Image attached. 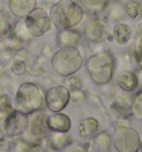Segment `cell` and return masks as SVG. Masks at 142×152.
<instances>
[{
	"mask_svg": "<svg viewBox=\"0 0 142 152\" xmlns=\"http://www.w3.org/2000/svg\"><path fill=\"white\" fill-rule=\"evenodd\" d=\"M51 23L58 29H73L83 20V7L75 0H59L49 12Z\"/></svg>",
	"mask_w": 142,
	"mask_h": 152,
	"instance_id": "6da1fadb",
	"label": "cell"
},
{
	"mask_svg": "<svg viewBox=\"0 0 142 152\" xmlns=\"http://www.w3.org/2000/svg\"><path fill=\"white\" fill-rule=\"evenodd\" d=\"M83 64L82 56L77 47H62L56 51L51 58V67L61 77L75 75Z\"/></svg>",
	"mask_w": 142,
	"mask_h": 152,
	"instance_id": "7a4b0ae2",
	"label": "cell"
},
{
	"mask_svg": "<svg viewBox=\"0 0 142 152\" xmlns=\"http://www.w3.org/2000/svg\"><path fill=\"white\" fill-rule=\"evenodd\" d=\"M87 70L96 85H107L114 72V58L108 51L92 55L87 61Z\"/></svg>",
	"mask_w": 142,
	"mask_h": 152,
	"instance_id": "3957f363",
	"label": "cell"
},
{
	"mask_svg": "<svg viewBox=\"0 0 142 152\" xmlns=\"http://www.w3.org/2000/svg\"><path fill=\"white\" fill-rule=\"evenodd\" d=\"M16 110L30 115L41 109L43 97L41 90L32 82H25L19 86L16 93Z\"/></svg>",
	"mask_w": 142,
	"mask_h": 152,
	"instance_id": "277c9868",
	"label": "cell"
},
{
	"mask_svg": "<svg viewBox=\"0 0 142 152\" xmlns=\"http://www.w3.org/2000/svg\"><path fill=\"white\" fill-rule=\"evenodd\" d=\"M23 23L27 32L31 38H40L50 31L51 20L43 8H36L23 18Z\"/></svg>",
	"mask_w": 142,
	"mask_h": 152,
	"instance_id": "5b68a950",
	"label": "cell"
},
{
	"mask_svg": "<svg viewBox=\"0 0 142 152\" xmlns=\"http://www.w3.org/2000/svg\"><path fill=\"white\" fill-rule=\"evenodd\" d=\"M112 141L118 152H138L140 149V135L132 128L117 127L113 132Z\"/></svg>",
	"mask_w": 142,
	"mask_h": 152,
	"instance_id": "8992f818",
	"label": "cell"
},
{
	"mask_svg": "<svg viewBox=\"0 0 142 152\" xmlns=\"http://www.w3.org/2000/svg\"><path fill=\"white\" fill-rule=\"evenodd\" d=\"M71 93L64 86H56L47 90L45 101L51 112H60L69 104Z\"/></svg>",
	"mask_w": 142,
	"mask_h": 152,
	"instance_id": "52a82bcc",
	"label": "cell"
},
{
	"mask_svg": "<svg viewBox=\"0 0 142 152\" xmlns=\"http://www.w3.org/2000/svg\"><path fill=\"white\" fill-rule=\"evenodd\" d=\"M29 115L18 110H13L8 118L4 121V131L7 135H20L28 129Z\"/></svg>",
	"mask_w": 142,
	"mask_h": 152,
	"instance_id": "ba28073f",
	"label": "cell"
},
{
	"mask_svg": "<svg viewBox=\"0 0 142 152\" xmlns=\"http://www.w3.org/2000/svg\"><path fill=\"white\" fill-rule=\"evenodd\" d=\"M108 23L100 18H93L87 22L84 27V37L93 43L105 41L109 36Z\"/></svg>",
	"mask_w": 142,
	"mask_h": 152,
	"instance_id": "9c48e42d",
	"label": "cell"
},
{
	"mask_svg": "<svg viewBox=\"0 0 142 152\" xmlns=\"http://www.w3.org/2000/svg\"><path fill=\"white\" fill-rule=\"evenodd\" d=\"M47 119H48V115H46L43 112L36 111L34 113H31V118L29 119V124L27 129L30 134H32L36 138L46 137L50 131L48 128Z\"/></svg>",
	"mask_w": 142,
	"mask_h": 152,
	"instance_id": "30bf717a",
	"label": "cell"
},
{
	"mask_svg": "<svg viewBox=\"0 0 142 152\" xmlns=\"http://www.w3.org/2000/svg\"><path fill=\"white\" fill-rule=\"evenodd\" d=\"M48 128L52 132H61L67 133L71 128V120L67 114L61 112H53L47 119Z\"/></svg>",
	"mask_w": 142,
	"mask_h": 152,
	"instance_id": "8fae6325",
	"label": "cell"
},
{
	"mask_svg": "<svg viewBox=\"0 0 142 152\" xmlns=\"http://www.w3.org/2000/svg\"><path fill=\"white\" fill-rule=\"evenodd\" d=\"M8 6L15 17L23 19L37 7V0H9Z\"/></svg>",
	"mask_w": 142,
	"mask_h": 152,
	"instance_id": "7c38bea8",
	"label": "cell"
},
{
	"mask_svg": "<svg viewBox=\"0 0 142 152\" xmlns=\"http://www.w3.org/2000/svg\"><path fill=\"white\" fill-rule=\"evenodd\" d=\"M57 45L62 47H77L82 40V34L75 29H60L57 34Z\"/></svg>",
	"mask_w": 142,
	"mask_h": 152,
	"instance_id": "4fadbf2b",
	"label": "cell"
},
{
	"mask_svg": "<svg viewBox=\"0 0 142 152\" xmlns=\"http://www.w3.org/2000/svg\"><path fill=\"white\" fill-rule=\"evenodd\" d=\"M118 86L127 92L134 91L139 87L138 76L132 71H122L117 78Z\"/></svg>",
	"mask_w": 142,
	"mask_h": 152,
	"instance_id": "5bb4252c",
	"label": "cell"
},
{
	"mask_svg": "<svg viewBox=\"0 0 142 152\" xmlns=\"http://www.w3.org/2000/svg\"><path fill=\"white\" fill-rule=\"evenodd\" d=\"M112 38L119 46H125L131 39V29L127 23L117 22L112 28Z\"/></svg>",
	"mask_w": 142,
	"mask_h": 152,
	"instance_id": "9a60e30c",
	"label": "cell"
},
{
	"mask_svg": "<svg viewBox=\"0 0 142 152\" xmlns=\"http://www.w3.org/2000/svg\"><path fill=\"white\" fill-rule=\"evenodd\" d=\"M99 127H100L99 121L96 118H91V117L84 118L79 123V134L82 138L90 139L98 133Z\"/></svg>",
	"mask_w": 142,
	"mask_h": 152,
	"instance_id": "2e32d148",
	"label": "cell"
},
{
	"mask_svg": "<svg viewBox=\"0 0 142 152\" xmlns=\"http://www.w3.org/2000/svg\"><path fill=\"white\" fill-rule=\"evenodd\" d=\"M124 12L132 21L142 19V2L140 0H130L124 4Z\"/></svg>",
	"mask_w": 142,
	"mask_h": 152,
	"instance_id": "e0dca14e",
	"label": "cell"
},
{
	"mask_svg": "<svg viewBox=\"0 0 142 152\" xmlns=\"http://www.w3.org/2000/svg\"><path fill=\"white\" fill-rule=\"evenodd\" d=\"M13 110H15V108H13L12 101H11L10 97L7 94L0 96V121L4 122L10 115V113H12Z\"/></svg>",
	"mask_w": 142,
	"mask_h": 152,
	"instance_id": "ac0fdd59",
	"label": "cell"
},
{
	"mask_svg": "<svg viewBox=\"0 0 142 152\" xmlns=\"http://www.w3.org/2000/svg\"><path fill=\"white\" fill-rule=\"evenodd\" d=\"M69 142V137L61 132H54V134L51 135V144L54 149H60L64 147Z\"/></svg>",
	"mask_w": 142,
	"mask_h": 152,
	"instance_id": "d6986e66",
	"label": "cell"
},
{
	"mask_svg": "<svg viewBox=\"0 0 142 152\" xmlns=\"http://www.w3.org/2000/svg\"><path fill=\"white\" fill-rule=\"evenodd\" d=\"M66 85H67V88L69 91H75V92H78L80 89L82 88V80L79 76L77 75H71V76L67 77V80H66Z\"/></svg>",
	"mask_w": 142,
	"mask_h": 152,
	"instance_id": "ffe728a7",
	"label": "cell"
},
{
	"mask_svg": "<svg viewBox=\"0 0 142 152\" xmlns=\"http://www.w3.org/2000/svg\"><path fill=\"white\" fill-rule=\"evenodd\" d=\"M132 112L135 115V118L142 120V91L135 93L132 102Z\"/></svg>",
	"mask_w": 142,
	"mask_h": 152,
	"instance_id": "44dd1931",
	"label": "cell"
},
{
	"mask_svg": "<svg viewBox=\"0 0 142 152\" xmlns=\"http://www.w3.org/2000/svg\"><path fill=\"white\" fill-rule=\"evenodd\" d=\"M11 70H12V72L13 73H16V75H22V73H25L26 70H27L26 62L25 61H22V60H16V61L12 64Z\"/></svg>",
	"mask_w": 142,
	"mask_h": 152,
	"instance_id": "7402d4cb",
	"label": "cell"
},
{
	"mask_svg": "<svg viewBox=\"0 0 142 152\" xmlns=\"http://www.w3.org/2000/svg\"><path fill=\"white\" fill-rule=\"evenodd\" d=\"M105 0H82V4L89 9H99L101 8Z\"/></svg>",
	"mask_w": 142,
	"mask_h": 152,
	"instance_id": "603a6c76",
	"label": "cell"
},
{
	"mask_svg": "<svg viewBox=\"0 0 142 152\" xmlns=\"http://www.w3.org/2000/svg\"><path fill=\"white\" fill-rule=\"evenodd\" d=\"M4 132L0 130V143L4 141Z\"/></svg>",
	"mask_w": 142,
	"mask_h": 152,
	"instance_id": "cb8c5ba5",
	"label": "cell"
},
{
	"mask_svg": "<svg viewBox=\"0 0 142 152\" xmlns=\"http://www.w3.org/2000/svg\"><path fill=\"white\" fill-rule=\"evenodd\" d=\"M69 152H83V151H81V150H71Z\"/></svg>",
	"mask_w": 142,
	"mask_h": 152,
	"instance_id": "d4e9b609",
	"label": "cell"
},
{
	"mask_svg": "<svg viewBox=\"0 0 142 152\" xmlns=\"http://www.w3.org/2000/svg\"><path fill=\"white\" fill-rule=\"evenodd\" d=\"M140 149H141V152H142V141L140 142Z\"/></svg>",
	"mask_w": 142,
	"mask_h": 152,
	"instance_id": "484cf974",
	"label": "cell"
},
{
	"mask_svg": "<svg viewBox=\"0 0 142 152\" xmlns=\"http://www.w3.org/2000/svg\"><path fill=\"white\" fill-rule=\"evenodd\" d=\"M141 2H142V1H141Z\"/></svg>",
	"mask_w": 142,
	"mask_h": 152,
	"instance_id": "4316f807",
	"label": "cell"
}]
</instances>
